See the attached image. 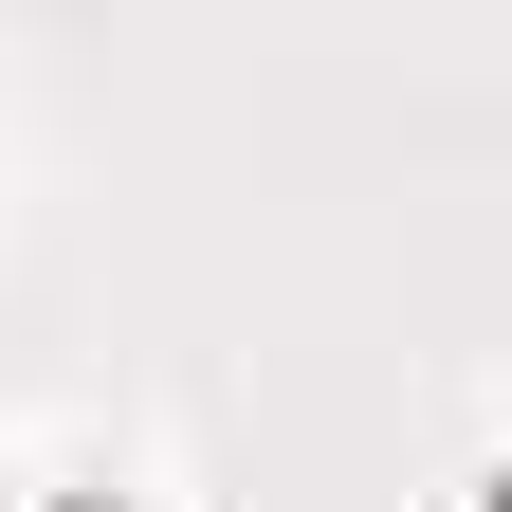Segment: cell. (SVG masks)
Listing matches in <instances>:
<instances>
[]
</instances>
